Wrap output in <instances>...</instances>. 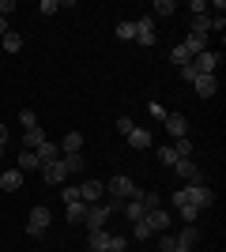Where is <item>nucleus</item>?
<instances>
[{"label": "nucleus", "instance_id": "nucleus-1", "mask_svg": "<svg viewBox=\"0 0 226 252\" xmlns=\"http://www.w3.org/2000/svg\"><path fill=\"white\" fill-rule=\"evenodd\" d=\"M106 196L117 203H129V200H140V189L132 185V177H125V173H117V177L106 181Z\"/></svg>", "mask_w": 226, "mask_h": 252}, {"label": "nucleus", "instance_id": "nucleus-2", "mask_svg": "<svg viewBox=\"0 0 226 252\" xmlns=\"http://www.w3.org/2000/svg\"><path fill=\"white\" fill-rule=\"evenodd\" d=\"M113 211H121V203H117V200H106V203H95V207H87L83 226H87V230H106V219L113 215Z\"/></svg>", "mask_w": 226, "mask_h": 252}, {"label": "nucleus", "instance_id": "nucleus-3", "mask_svg": "<svg viewBox=\"0 0 226 252\" xmlns=\"http://www.w3.org/2000/svg\"><path fill=\"white\" fill-rule=\"evenodd\" d=\"M185 200L193 203L196 211H207V207H215V192L207 185H185Z\"/></svg>", "mask_w": 226, "mask_h": 252}, {"label": "nucleus", "instance_id": "nucleus-4", "mask_svg": "<svg viewBox=\"0 0 226 252\" xmlns=\"http://www.w3.org/2000/svg\"><path fill=\"white\" fill-rule=\"evenodd\" d=\"M173 173H177L185 185H204V169L196 166L193 158H177V162H173Z\"/></svg>", "mask_w": 226, "mask_h": 252}, {"label": "nucleus", "instance_id": "nucleus-5", "mask_svg": "<svg viewBox=\"0 0 226 252\" xmlns=\"http://www.w3.org/2000/svg\"><path fill=\"white\" fill-rule=\"evenodd\" d=\"M49 222H53L49 207H45V203H38V207L31 211V222H27V233H31V237H42V233L49 230Z\"/></svg>", "mask_w": 226, "mask_h": 252}, {"label": "nucleus", "instance_id": "nucleus-6", "mask_svg": "<svg viewBox=\"0 0 226 252\" xmlns=\"http://www.w3.org/2000/svg\"><path fill=\"white\" fill-rule=\"evenodd\" d=\"M189 68H193L196 75H215V68H219V53L204 49L200 57H193V61H189Z\"/></svg>", "mask_w": 226, "mask_h": 252}, {"label": "nucleus", "instance_id": "nucleus-7", "mask_svg": "<svg viewBox=\"0 0 226 252\" xmlns=\"http://www.w3.org/2000/svg\"><path fill=\"white\" fill-rule=\"evenodd\" d=\"M79 200H83L87 207L102 203L106 200V185H102V181H83V185H79Z\"/></svg>", "mask_w": 226, "mask_h": 252}, {"label": "nucleus", "instance_id": "nucleus-8", "mask_svg": "<svg viewBox=\"0 0 226 252\" xmlns=\"http://www.w3.org/2000/svg\"><path fill=\"white\" fill-rule=\"evenodd\" d=\"M136 42L140 45L159 42V34H155V15H140V19H136Z\"/></svg>", "mask_w": 226, "mask_h": 252}, {"label": "nucleus", "instance_id": "nucleus-9", "mask_svg": "<svg viewBox=\"0 0 226 252\" xmlns=\"http://www.w3.org/2000/svg\"><path fill=\"white\" fill-rule=\"evenodd\" d=\"M65 177H68V169H65L61 158H53V162H45V166H42V181H45V185H65Z\"/></svg>", "mask_w": 226, "mask_h": 252}, {"label": "nucleus", "instance_id": "nucleus-10", "mask_svg": "<svg viewBox=\"0 0 226 252\" xmlns=\"http://www.w3.org/2000/svg\"><path fill=\"white\" fill-rule=\"evenodd\" d=\"M170 222H173V219H170V211H162V207H159V211H151L147 219H143V226H147L151 233H166V230H170Z\"/></svg>", "mask_w": 226, "mask_h": 252}, {"label": "nucleus", "instance_id": "nucleus-11", "mask_svg": "<svg viewBox=\"0 0 226 252\" xmlns=\"http://www.w3.org/2000/svg\"><path fill=\"white\" fill-rule=\"evenodd\" d=\"M166 132H170L173 139H181V136H189V121H185V113H166Z\"/></svg>", "mask_w": 226, "mask_h": 252}, {"label": "nucleus", "instance_id": "nucleus-12", "mask_svg": "<svg viewBox=\"0 0 226 252\" xmlns=\"http://www.w3.org/2000/svg\"><path fill=\"white\" fill-rule=\"evenodd\" d=\"M193 91L200 98H211L219 91V75H196V79H193Z\"/></svg>", "mask_w": 226, "mask_h": 252}, {"label": "nucleus", "instance_id": "nucleus-13", "mask_svg": "<svg viewBox=\"0 0 226 252\" xmlns=\"http://www.w3.org/2000/svg\"><path fill=\"white\" fill-rule=\"evenodd\" d=\"M23 177H27V173H19V169H4V173H0V189L4 192H19Z\"/></svg>", "mask_w": 226, "mask_h": 252}, {"label": "nucleus", "instance_id": "nucleus-14", "mask_svg": "<svg viewBox=\"0 0 226 252\" xmlns=\"http://www.w3.org/2000/svg\"><path fill=\"white\" fill-rule=\"evenodd\" d=\"M125 139H129L132 151H147V147H151V132H147V128H132Z\"/></svg>", "mask_w": 226, "mask_h": 252}, {"label": "nucleus", "instance_id": "nucleus-15", "mask_svg": "<svg viewBox=\"0 0 226 252\" xmlns=\"http://www.w3.org/2000/svg\"><path fill=\"white\" fill-rule=\"evenodd\" d=\"M109 237H113L109 230H91V237H87V249H91V252H106V249H109Z\"/></svg>", "mask_w": 226, "mask_h": 252}, {"label": "nucleus", "instance_id": "nucleus-16", "mask_svg": "<svg viewBox=\"0 0 226 252\" xmlns=\"http://www.w3.org/2000/svg\"><path fill=\"white\" fill-rule=\"evenodd\" d=\"M181 45L189 49V57H200V53L207 49V34H193V31H189V38H185Z\"/></svg>", "mask_w": 226, "mask_h": 252}, {"label": "nucleus", "instance_id": "nucleus-17", "mask_svg": "<svg viewBox=\"0 0 226 252\" xmlns=\"http://www.w3.org/2000/svg\"><path fill=\"white\" fill-rule=\"evenodd\" d=\"M61 151H65V155H83V132H68Z\"/></svg>", "mask_w": 226, "mask_h": 252}, {"label": "nucleus", "instance_id": "nucleus-18", "mask_svg": "<svg viewBox=\"0 0 226 252\" xmlns=\"http://www.w3.org/2000/svg\"><path fill=\"white\" fill-rule=\"evenodd\" d=\"M15 169H19V173H38V169H42V162H38V155H34V151H23Z\"/></svg>", "mask_w": 226, "mask_h": 252}, {"label": "nucleus", "instance_id": "nucleus-19", "mask_svg": "<svg viewBox=\"0 0 226 252\" xmlns=\"http://www.w3.org/2000/svg\"><path fill=\"white\" fill-rule=\"evenodd\" d=\"M65 207H68V222L83 226V219H87V203H83V200H72V203H65Z\"/></svg>", "mask_w": 226, "mask_h": 252}, {"label": "nucleus", "instance_id": "nucleus-20", "mask_svg": "<svg viewBox=\"0 0 226 252\" xmlns=\"http://www.w3.org/2000/svg\"><path fill=\"white\" fill-rule=\"evenodd\" d=\"M45 143V132L42 128H34V132H23V151H38Z\"/></svg>", "mask_w": 226, "mask_h": 252}, {"label": "nucleus", "instance_id": "nucleus-21", "mask_svg": "<svg viewBox=\"0 0 226 252\" xmlns=\"http://www.w3.org/2000/svg\"><path fill=\"white\" fill-rule=\"evenodd\" d=\"M34 155H38V162H42V166H45V162H53V158H61V147L45 139V143H42V147H38V151H34Z\"/></svg>", "mask_w": 226, "mask_h": 252}, {"label": "nucleus", "instance_id": "nucleus-22", "mask_svg": "<svg viewBox=\"0 0 226 252\" xmlns=\"http://www.w3.org/2000/svg\"><path fill=\"white\" fill-rule=\"evenodd\" d=\"M61 162H65L68 173H83V169H87V158L83 155H61Z\"/></svg>", "mask_w": 226, "mask_h": 252}, {"label": "nucleus", "instance_id": "nucleus-23", "mask_svg": "<svg viewBox=\"0 0 226 252\" xmlns=\"http://www.w3.org/2000/svg\"><path fill=\"white\" fill-rule=\"evenodd\" d=\"M125 207V215H129V222H143L147 219V211L140 207V200H129V203H121Z\"/></svg>", "mask_w": 226, "mask_h": 252}, {"label": "nucleus", "instance_id": "nucleus-24", "mask_svg": "<svg viewBox=\"0 0 226 252\" xmlns=\"http://www.w3.org/2000/svg\"><path fill=\"white\" fill-rule=\"evenodd\" d=\"M207 31H215V15H196L193 19V34H207Z\"/></svg>", "mask_w": 226, "mask_h": 252}, {"label": "nucleus", "instance_id": "nucleus-25", "mask_svg": "<svg viewBox=\"0 0 226 252\" xmlns=\"http://www.w3.org/2000/svg\"><path fill=\"white\" fill-rule=\"evenodd\" d=\"M173 155H177V158H193V139H189V136L173 139Z\"/></svg>", "mask_w": 226, "mask_h": 252}, {"label": "nucleus", "instance_id": "nucleus-26", "mask_svg": "<svg viewBox=\"0 0 226 252\" xmlns=\"http://www.w3.org/2000/svg\"><path fill=\"white\" fill-rule=\"evenodd\" d=\"M0 45H4V49H8V53H19V49H23V38H19V34H15V31H8V34H4V38H0Z\"/></svg>", "mask_w": 226, "mask_h": 252}, {"label": "nucleus", "instance_id": "nucleus-27", "mask_svg": "<svg viewBox=\"0 0 226 252\" xmlns=\"http://www.w3.org/2000/svg\"><path fill=\"white\" fill-rule=\"evenodd\" d=\"M140 207L147 211V215H151V211H159L162 207V203H159V192H140Z\"/></svg>", "mask_w": 226, "mask_h": 252}, {"label": "nucleus", "instance_id": "nucleus-28", "mask_svg": "<svg viewBox=\"0 0 226 252\" xmlns=\"http://www.w3.org/2000/svg\"><path fill=\"white\" fill-rule=\"evenodd\" d=\"M117 38H121V42H136V23H117Z\"/></svg>", "mask_w": 226, "mask_h": 252}, {"label": "nucleus", "instance_id": "nucleus-29", "mask_svg": "<svg viewBox=\"0 0 226 252\" xmlns=\"http://www.w3.org/2000/svg\"><path fill=\"white\" fill-rule=\"evenodd\" d=\"M68 4L65 0H42V4H38V11H42V15H57V11H65Z\"/></svg>", "mask_w": 226, "mask_h": 252}, {"label": "nucleus", "instance_id": "nucleus-30", "mask_svg": "<svg viewBox=\"0 0 226 252\" xmlns=\"http://www.w3.org/2000/svg\"><path fill=\"white\" fill-rule=\"evenodd\" d=\"M177 215H181V222H185V226H193V222L200 219V211H196L193 203H181V207H177Z\"/></svg>", "mask_w": 226, "mask_h": 252}, {"label": "nucleus", "instance_id": "nucleus-31", "mask_svg": "<svg viewBox=\"0 0 226 252\" xmlns=\"http://www.w3.org/2000/svg\"><path fill=\"white\" fill-rule=\"evenodd\" d=\"M170 61L177 64V68H185V64L193 61V57H189V49H185V45H173V49H170Z\"/></svg>", "mask_w": 226, "mask_h": 252}, {"label": "nucleus", "instance_id": "nucleus-32", "mask_svg": "<svg viewBox=\"0 0 226 252\" xmlns=\"http://www.w3.org/2000/svg\"><path fill=\"white\" fill-rule=\"evenodd\" d=\"M19 125H23V132H34V128H38V117H34L31 109H19Z\"/></svg>", "mask_w": 226, "mask_h": 252}, {"label": "nucleus", "instance_id": "nucleus-33", "mask_svg": "<svg viewBox=\"0 0 226 252\" xmlns=\"http://www.w3.org/2000/svg\"><path fill=\"white\" fill-rule=\"evenodd\" d=\"M155 11H159V15H173L177 4H173V0H155Z\"/></svg>", "mask_w": 226, "mask_h": 252}, {"label": "nucleus", "instance_id": "nucleus-34", "mask_svg": "<svg viewBox=\"0 0 226 252\" xmlns=\"http://www.w3.org/2000/svg\"><path fill=\"white\" fill-rule=\"evenodd\" d=\"M159 249L162 252H173V249H177V237H173V233H162V237H159Z\"/></svg>", "mask_w": 226, "mask_h": 252}, {"label": "nucleus", "instance_id": "nucleus-35", "mask_svg": "<svg viewBox=\"0 0 226 252\" xmlns=\"http://www.w3.org/2000/svg\"><path fill=\"white\" fill-rule=\"evenodd\" d=\"M159 162H162V166H173V162H177L173 147H159Z\"/></svg>", "mask_w": 226, "mask_h": 252}, {"label": "nucleus", "instance_id": "nucleus-36", "mask_svg": "<svg viewBox=\"0 0 226 252\" xmlns=\"http://www.w3.org/2000/svg\"><path fill=\"white\" fill-rule=\"evenodd\" d=\"M132 237H136V241H147V237H151V230L143 226V222H136V226H132Z\"/></svg>", "mask_w": 226, "mask_h": 252}, {"label": "nucleus", "instance_id": "nucleus-37", "mask_svg": "<svg viewBox=\"0 0 226 252\" xmlns=\"http://www.w3.org/2000/svg\"><path fill=\"white\" fill-rule=\"evenodd\" d=\"M147 109H151V117H159V121H166V113H170V109H166L162 102H151Z\"/></svg>", "mask_w": 226, "mask_h": 252}, {"label": "nucleus", "instance_id": "nucleus-38", "mask_svg": "<svg viewBox=\"0 0 226 252\" xmlns=\"http://www.w3.org/2000/svg\"><path fill=\"white\" fill-rule=\"evenodd\" d=\"M189 11H193V19H196V15H207V0H193Z\"/></svg>", "mask_w": 226, "mask_h": 252}, {"label": "nucleus", "instance_id": "nucleus-39", "mask_svg": "<svg viewBox=\"0 0 226 252\" xmlns=\"http://www.w3.org/2000/svg\"><path fill=\"white\" fill-rule=\"evenodd\" d=\"M61 196H65V203L79 200V185H65V192H61Z\"/></svg>", "mask_w": 226, "mask_h": 252}, {"label": "nucleus", "instance_id": "nucleus-40", "mask_svg": "<svg viewBox=\"0 0 226 252\" xmlns=\"http://www.w3.org/2000/svg\"><path fill=\"white\" fill-rule=\"evenodd\" d=\"M129 249V241H125V237H109V249L106 252H125Z\"/></svg>", "mask_w": 226, "mask_h": 252}, {"label": "nucleus", "instance_id": "nucleus-41", "mask_svg": "<svg viewBox=\"0 0 226 252\" xmlns=\"http://www.w3.org/2000/svg\"><path fill=\"white\" fill-rule=\"evenodd\" d=\"M11 11H15V0H0V15H4V19H8Z\"/></svg>", "mask_w": 226, "mask_h": 252}, {"label": "nucleus", "instance_id": "nucleus-42", "mask_svg": "<svg viewBox=\"0 0 226 252\" xmlns=\"http://www.w3.org/2000/svg\"><path fill=\"white\" fill-rule=\"evenodd\" d=\"M132 128H136V125H132V121H129V117H121V121H117V132H125V136H129V132H132Z\"/></svg>", "mask_w": 226, "mask_h": 252}, {"label": "nucleus", "instance_id": "nucleus-43", "mask_svg": "<svg viewBox=\"0 0 226 252\" xmlns=\"http://www.w3.org/2000/svg\"><path fill=\"white\" fill-rule=\"evenodd\" d=\"M4 147H8V125H0V158H4Z\"/></svg>", "mask_w": 226, "mask_h": 252}, {"label": "nucleus", "instance_id": "nucleus-44", "mask_svg": "<svg viewBox=\"0 0 226 252\" xmlns=\"http://www.w3.org/2000/svg\"><path fill=\"white\" fill-rule=\"evenodd\" d=\"M4 34H8V19H4V15H0V38H4Z\"/></svg>", "mask_w": 226, "mask_h": 252}, {"label": "nucleus", "instance_id": "nucleus-45", "mask_svg": "<svg viewBox=\"0 0 226 252\" xmlns=\"http://www.w3.org/2000/svg\"><path fill=\"white\" fill-rule=\"evenodd\" d=\"M87 252H91V249H87Z\"/></svg>", "mask_w": 226, "mask_h": 252}]
</instances>
